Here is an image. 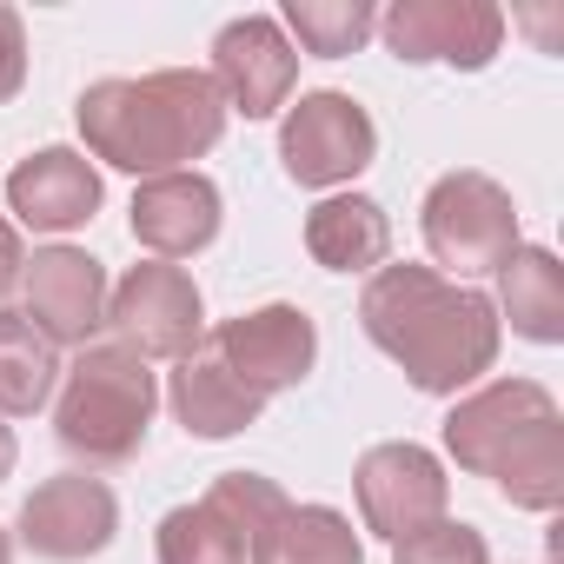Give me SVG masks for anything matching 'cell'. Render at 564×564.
I'll list each match as a JSON object with an SVG mask.
<instances>
[{
	"instance_id": "27",
	"label": "cell",
	"mask_w": 564,
	"mask_h": 564,
	"mask_svg": "<svg viewBox=\"0 0 564 564\" xmlns=\"http://www.w3.org/2000/svg\"><path fill=\"white\" fill-rule=\"evenodd\" d=\"M21 265H28V246H21V226L0 219V306H8V293L21 286Z\"/></svg>"
},
{
	"instance_id": "6",
	"label": "cell",
	"mask_w": 564,
	"mask_h": 564,
	"mask_svg": "<svg viewBox=\"0 0 564 564\" xmlns=\"http://www.w3.org/2000/svg\"><path fill=\"white\" fill-rule=\"evenodd\" d=\"M379 153V127L372 113L339 94V87H319V94H300L279 120V166H286L293 186L306 193H333L346 180H359Z\"/></svg>"
},
{
	"instance_id": "29",
	"label": "cell",
	"mask_w": 564,
	"mask_h": 564,
	"mask_svg": "<svg viewBox=\"0 0 564 564\" xmlns=\"http://www.w3.org/2000/svg\"><path fill=\"white\" fill-rule=\"evenodd\" d=\"M0 564H14V538L8 531H0Z\"/></svg>"
},
{
	"instance_id": "1",
	"label": "cell",
	"mask_w": 564,
	"mask_h": 564,
	"mask_svg": "<svg viewBox=\"0 0 564 564\" xmlns=\"http://www.w3.org/2000/svg\"><path fill=\"white\" fill-rule=\"evenodd\" d=\"M359 326L425 399L471 392L505 346L491 300L432 265H379L359 293Z\"/></svg>"
},
{
	"instance_id": "28",
	"label": "cell",
	"mask_w": 564,
	"mask_h": 564,
	"mask_svg": "<svg viewBox=\"0 0 564 564\" xmlns=\"http://www.w3.org/2000/svg\"><path fill=\"white\" fill-rule=\"evenodd\" d=\"M14 458H21V445H14V432H8V425H0V485L14 478Z\"/></svg>"
},
{
	"instance_id": "15",
	"label": "cell",
	"mask_w": 564,
	"mask_h": 564,
	"mask_svg": "<svg viewBox=\"0 0 564 564\" xmlns=\"http://www.w3.org/2000/svg\"><path fill=\"white\" fill-rule=\"evenodd\" d=\"M127 213H133V239H140L153 259L180 265V259H193V252H206V246L219 239L226 199H219V186H213L199 166H186V173L140 180Z\"/></svg>"
},
{
	"instance_id": "24",
	"label": "cell",
	"mask_w": 564,
	"mask_h": 564,
	"mask_svg": "<svg viewBox=\"0 0 564 564\" xmlns=\"http://www.w3.org/2000/svg\"><path fill=\"white\" fill-rule=\"evenodd\" d=\"M206 505H213V511L246 538V551H252V538H259V531H272V524H279V511H286L293 498L279 491L265 471H219V478H213V491H206Z\"/></svg>"
},
{
	"instance_id": "13",
	"label": "cell",
	"mask_w": 564,
	"mask_h": 564,
	"mask_svg": "<svg viewBox=\"0 0 564 564\" xmlns=\"http://www.w3.org/2000/svg\"><path fill=\"white\" fill-rule=\"evenodd\" d=\"M551 419H557V399H551L538 379H491V386L465 392V399L445 412V452H452L465 471L491 478V471L505 465V452L524 445V438H531L538 425H551Z\"/></svg>"
},
{
	"instance_id": "5",
	"label": "cell",
	"mask_w": 564,
	"mask_h": 564,
	"mask_svg": "<svg viewBox=\"0 0 564 564\" xmlns=\"http://www.w3.org/2000/svg\"><path fill=\"white\" fill-rule=\"evenodd\" d=\"M107 333L113 346H127L133 359H193L199 339H206V300L193 286L186 265H166V259H147V265H127L107 293Z\"/></svg>"
},
{
	"instance_id": "3",
	"label": "cell",
	"mask_w": 564,
	"mask_h": 564,
	"mask_svg": "<svg viewBox=\"0 0 564 564\" xmlns=\"http://www.w3.org/2000/svg\"><path fill=\"white\" fill-rule=\"evenodd\" d=\"M160 412V379L127 346H80L54 392V432L87 465H127Z\"/></svg>"
},
{
	"instance_id": "16",
	"label": "cell",
	"mask_w": 564,
	"mask_h": 564,
	"mask_svg": "<svg viewBox=\"0 0 564 564\" xmlns=\"http://www.w3.org/2000/svg\"><path fill=\"white\" fill-rule=\"evenodd\" d=\"M166 405H173V419L186 425V438H239V432H252V425L265 419V399L246 392L219 359H199V352L173 366Z\"/></svg>"
},
{
	"instance_id": "2",
	"label": "cell",
	"mask_w": 564,
	"mask_h": 564,
	"mask_svg": "<svg viewBox=\"0 0 564 564\" xmlns=\"http://www.w3.org/2000/svg\"><path fill=\"white\" fill-rule=\"evenodd\" d=\"M74 127L87 140V160L120 166L133 180L186 173L206 160L226 133V100L193 67H160L140 80H94L74 100Z\"/></svg>"
},
{
	"instance_id": "11",
	"label": "cell",
	"mask_w": 564,
	"mask_h": 564,
	"mask_svg": "<svg viewBox=\"0 0 564 564\" xmlns=\"http://www.w3.org/2000/svg\"><path fill=\"white\" fill-rule=\"evenodd\" d=\"M107 293H113L107 265L80 246H41L21 265V300H28L21 313L54 346H94L107 333Z\"/></svg>"
},
{
	"instance_id": "14",
	"label": "cell",
	"mask_w": 564,
	"mask_h": 564,
	"mask_svg": "<svg viewBox=\"0 0 564 564\" xmlns=\"http://www.w3.org/2000/svg\"><path fill=\"white\" fill-rule=\"evenodd\" d=\"M107 186H100V166L80 153V147H41L28 153L14 173H8V213L14 226H34V232H80L94 213H100Z\"/></svg>"
},
{
	"instance_id": "18",
	"label": "cell",
	"mask_w": 564,
	"mask_h": 564,
	"mask_svg": "<svg viewBox=\"0 0 564 564\" xmlns=\"http://www.w3.org/2000/svg\"><path fill=\"white\" fill-rule=\"evenodd\" d=\"M306 252L326 272H379L392 259V219L372 193H333L306 213Z\"/></svg>"
},
{
	"instance_id": "22",
	"label": "cell",
	"mask_w": 564,
	"mask_h": 564,
	"mask_svg": "<svg viewBox=\"0 0 564 564\" xmlns=\"http://www.w3.org/2000/svg\"><path fill=\"white\" fill-rule=\"evenodd\" d=\"M491 485L518 511H557L564 505V419H551L524 445H511L505 465L491 471Z\"/></svg>"
},
{
	"instance_id": "25",
	"label": "cell",
	"mask_w": 564,
	"mask_h": 564,
	"mask_svg": "<svg viewBox=\"0 0 564 564\" xmlns=\"http://www.w3.org/2000/svg\"><path fill=\"white\" fill-rule=\"evenodd\" d=\"M392 564H491V544L478 524H458V518H438L412 538L392 544Z\"/></svg>"
},
{
	"instance_id": "7",
	"label": "cell",
	"mask_w": 564,
	"mask_h": 564,
	"mask_svg": "<svg viewBox=\"0 0 564 564\" xmlns=\"http://www.w3.org/2000/svg\"><path fill=\"white\" fill-rule=\"evenodd\" d=\"M379 41L405 67L485 74L505 47V8L491 0H392L379 14Z\"/></svg>"
},
{
	"instance_id": "12",
	"label": "cell",
	"mask_w": 564,
	"mask_h": 564,
	"mask_svg": "<svg viewBox=\"0 0 564 564\" xmlns=\"http://www.w3.org/2000/svg\"><path fill=\"white\" fill-rule=\"evenodd\" d=\"M226 100V113L246 120H272L279 107H293L300 87V54L293 41L279 34L272 14H239L213 34V74H206Z\"/></svg>"
},
{
	"instance_id": "19",
	"label": "cell",
	"mask_w": 564,
	"mask_h": 564,
	"mask_svg": "<svg viewBox=\"0 0 564 564\" xmlns=\"http://www.w3.org/2000/svg\"><path fill=\"white\" fill-rule=\"evenodd\" d=\"M246 564H366V544L333 505H286L272 531L252 538Z\"/></svg>"
},
{
	"instance_id": "17",
	"label": "cell",
	"mask_w": 564,
	"mask_h": 564,
	"mask_svg": "<svg viewBox=\"0 0 564 564\" xmlns=\"http://www.w3.org/2000/svg\"><path fill=\"white\" fill-rule=\"evenodd\" d=\"M491 279H498V300H491L498 326L511 319L518 339L564 346V265H557L551 246H518Z\"/></svg>"
},
{
	"instance_id": "21",
	"label": "cell",
	"mask_w": 564,
	"mask_h": 564,
	"mask_svg": "<svg viewBox=\"0 0 564 564\" xmlns=\"http://www.w3.org/2000/svg\"><path fill=\"white\" fill-rule=\"evenodd\" d=\"M279 34L293 41V54L346 61L379 34V14L366 0H286V8H279Z\"/></svg>"
},
{
	"instance_id": "26",
	"label": "cell",
	"mask_w": 564,
	"mask_h": 564,
	"mask_svg": "<svg viewBox=\"0 0 564 564\" xmlns=\"http://www.w3.org/2000/svg\"><path fill=\"white\" fill-rule=\"evenodd\" d=\"M28 87V21L14 8H0V107Z\"/></svg>"
},
{
	"instance_id": "8",
	"label": "cell",
	"mask_w": 564,
	"mask_h": 564,
	"mask_svg": "<svg viewBox=\"0 0 564 564\" xmlns=\"http://www.w3.org/2000/svg\"><path fill=\"white\" fill-rule=\"evenodd\" d=\"M352 498H359L366 531L386 538V544H399V538H412V531H425V524L445 518L452 478H445L438 452H425L412 438H386V445H372L352 465Z\"/></svg>"
},
{
	"instance_id": "9",
	"label": "cell",
	"mask_w": 564,
	"mask_h": 564,
	"mask_svg": "<svg viewBox=\"0 0 564 564\" xmlns=\"http://www.w3.org/2000/svg\"><path fill=\"white\" fill-rule=\"evenodd\" d=\"M213 359L246 392L272 399V392H293V386L313 379V366H319V326H313V313H300L286 300H279V306H252V313L213 326Z\"/></svg>"
},
{
	"instance_id": "10",
	"label": "cell",
	"mask_w": 564,
	"mask_h": 564,
	"mask_svg": "<svg viewBox=\"0 0 564 564\" xmlns=\"http://www.w3.org/2000/svg\"><path fill=\"white\" fill-rule=\"evenodd\" d=\"M14 531H21V544H28L34 557H47V564H87V557H100V551L113 544V531H120V498H113V485L94 478V471H61V478H47V485L28 491Z\"/></svg>"
},
{
	"instance_id": "20",
	"label": "cell",
	"mask_w": 564,
	"mask_h": 564,
	"mask_svg": "<svg viewBox=\"0 0 564 564\" xmlns=\"http://www.w3.org/2000/svg\"><path fill=\"white\" fill-rule=\"evenodd\" d=\"M61 392V346L0 306V419H34Z\"/></svg>"
},
{
	"instance_id": "4",
	"label": "cell",
	"mask_w": 564,
	"mask_h": 564,
	"mask_svg": "<svg viewBox=\"0 0 564 564\" xmlns=\"http://www.w3.org/2000/svg\"><path fill=\"white\" fill-rule=\"evenodd\" d=\"M419 232H425V252H432V272L445 279H485L498 272L524 239H518V206L511 193L478 173V166H458V173H438L425 206H419Z\"/></svg>"
},
{
	"instance_id": "23",
	"label": "cell",
	"mask_w": 564,
	"mask_h": 564,
	"mask_svg": "<svg viewBox=\"0 0 564 564\" xmlns=\"http://www.w3.org/2000/svg\"><path fill=\"white\" fill-rule=\"evenodd\" d=\"M160 564H246V538L199 498V505H173L153 531Z\"/></svg>"
}]
</instances>
